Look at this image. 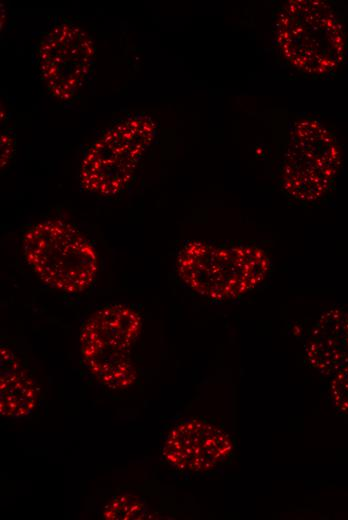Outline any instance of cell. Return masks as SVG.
<instances>
[{
	"mask_svg": "<svg viewBox=\"0 0 348 520\" xmlns=\"http://www.w3.org/2000/svg\"><path fill=\"white\" fill-rule=\"evenodd\" d=\"M297 26L281 28L286 40L294 39L297 65L308 72L323 74L335 69L345 50L343 27L332 8L320 1L295 2ZM295 53V54H296Z\"/></svg>",
	"mask_w": 348,
	"mask_h": 520,
	"instance_id": "52a82bcc",
	"label": "cell"
},
{
	"mask_svg": "<svg viewBox=\"0 0 348 520\" xmlns=\"http://www.w3.org/2000/svg\"><path fill=\"white\" fill-rule=\"evenodd\" d=\"M141 329V316L123 304L102 307L85 321L80 333L81 354L96 380L111 389L135 383L137 371L131 348Z\"/></svg>",
	"mask_w": 348,
	"mask_h": 520,
	"instance_id": "3957f363",
	"label": "cell"
},
{
	"mask_svg": "<svg viewBox=\"0 0 348 520\" xmlns=\"http://www.w3.org/2000/svg\"><path fill=\"white\" fill-rule=\"evenodd\" d=\"M305 355L310 365L325 376H333L348 365V312L325 311L310 329Z\"/></svg>",
	"mask_w": 348,
	"mask_h": 520,
	"instance_id": "9c48e42d",
	"label": "cell"
},
{
	"mask_svg": "<svg viewBox=\"0 0 348 520\" xmlns=\"http://www.w3.org/2000/svg\"><path fill=\"white\" fill-rule=\"evenodd\" d=\"M330 398L338 412L348 419V365L332 376Z\"/></svg>",
	"mask_w": 348,
	"mask_h": 520,
	"instance_id": "7c38bea8",
	"label": "cell"
},
{
	"mask_svg": "<svg viewBox=\"0 0 348 520\" xmlns=\"http://www.w3.org/2000/svg\"><path fill=\"white\" fill-rule=\"evenodd\" d=\"M37 388L18 356L7 346L0 349V412L8 418L31 413L37 403Z\"/></svg>",
	"mask_w": 348,
	"mask_h": 520,
	"instance_id": "30bf717a",
	"label": "cell"
},
{
	"mask_svg": "<svg viewBox=\"0 0 348 520\" xmlns=\"http://www.w3.org/2000/svg\"><path fill=\"white\" fill-rule=\"evenodd\" d=\"M340 166L333 136L317 122L302 123L284 162L283 185L293 197L315 201L327 193Z\"/></svg>",
	"mask_w": 348,
	"mask_h": 520,
	"instance_id": "5b68a950",
	"label": "cell"
},
{
	"mask_svg": "<svg viewBox=\"0 0 348 520\" xmlns=\"http://www.w3.org/2000/svg\"><path fill=\"white\" fill-rule=\"evenodd\" d=\"M105 519H147L152 518L144 502L132 495H121L112 498L104 508Z\"/></svg>",
	"mask_w": 348,
	"mask_h": 520,
	"instance_id": "8fae6325",
	"label": "cell"
},
{
	"mask_svg": "<svg viewBox=\"0 0 348 520\" xmlns=\"http://www.w3.org/2000/svg\"><path fill=\"white\" fill-rule=\"evenodd\" d=\"M94 45L79 26L60 23L39 42L38 69L51 94L60 100L72 99L92 69Z\"/></svg>",
	"mask_w": 348,
	"mask_h": 520,
	"instance_id": "8992f818",
	"label": "cell"
},
{
	"mask_svg": "<svg viewBox=\"0 0 348 520\" xmlns=\"http://www.w3.org/2000/svg\"><path fill=\"white\" fill-rule=\"evenodd\" d=\"M15 152V139L12 134L4 132L1 135V169L6 167Z\"/></svg>",
	"mask_w": 348,
	"mask_h": 520,
	"instance_id": "4fadbf2b",
	"label": "cell"
},
{
	"mask_svg": "<svg viewBox=\"0 0 348 520\" xmlns=\"http://www.w3.org/2000/svg\"><path fill=\"white\" fill-rule=\"evenodd\" d=\"M155 135L156 124L147 115L116 123L86 151L80 167L82 187L102 196L119 194L132 180Z\"/></svg>",
	"mask_w": 348,
	"mask_h": 520,
	"instance_id": "277c9868",
	"label": "cell"
},
{
	"mask_svg": "<svg viewBox=\"0 0 348 520\" xmlns=\"http://www.w3.org/2000/svg\"><path fill=\"white\" fill-rule=\"evenodd\" d=\"M270 261L251 245L221 247L190 241L177 257L180 279L196 293L216 301L235 299L258 286Z\"/></svg>",
	"mask_w": 348,
	"mask_h": 520,
	"instance_id": "6da1fadb",
	"label": "cell"
},
{
	"mask_svg": "<svg viewBox=\"0 0 348 520\" xmlns=\"http://www.w3.org/2000/svg\"><path fill=\"white\" fill-rule=\"evenodd\" d=\"M25 259L49 287L76 294L89 289L98 271L91 241L72 224L50 219L31 226L22 240Z\"/></svg>",
	"mask_w": 348,
	"mask_h": 520,
	"instance_id": "7a4b0ae2",
	"label": "cell"
},
{
	"mask_svg": "<svg viewBox=\"0 0 348 520\" xmlns=\"http://www.w3.org/2000/svg\"><path fill=\"white\" fill-rule=\"evenodd\" d=\"M230 436L221 428L193 419L180 423L165 440L162 453L173 467L188 472L216 468L233 452Z\"/></svg>",
	"mask_w": 348,
	"mask_h": 520,
	"instance_id": "ba28073f",
	"label": "cell"
}]
</instances>
